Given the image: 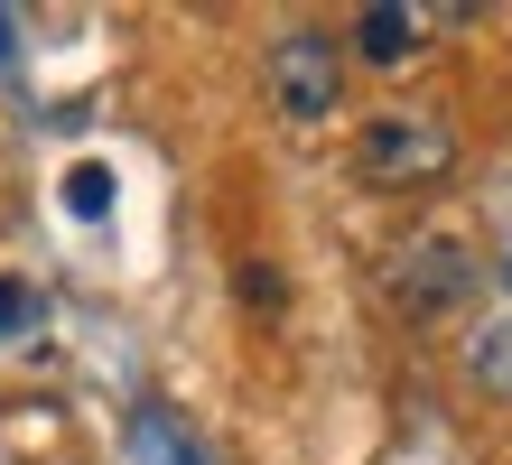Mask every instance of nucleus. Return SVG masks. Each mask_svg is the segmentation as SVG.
<instances>
[{
	"instance_id": "f257e3e1",
	"label": "nucleus",
	"mask_w": 512,
	"mask_h": 465,
	"mask_svg": "<svg viewBox=\"0 0 512 465\" xmlns=\"http://www.w3.org/2000/svg\"><path fill=\"white\" fill-rule=\"evenodd\" d=\"M354 168H364V186H438L457 168V131L438 112H382L354 140Z\"/></svg>"
},
{
	"instance_id": "f03ea898",
	"label": "nucleus",
	"mask_w": 512,
	"mask_h": 465,
	"mask_svg": "<svg viewBox=\"0 0 512 465\" xmlns=\"http://www.w3.org/2000/svg\"><path fill=\"white\" fill-rule=\"evenodd\" d=\"M345 93V56L326 28H289L280 47H270V103H280V121H326Z\"/></svg>"
},
{
	"instance_id": "7ed1b4c3",
	"label": "nucleus",
	"mask_w": 512,
	"mask_h": 465,
	"mask_svg": "<svg viewBox=\"0 0 512 465\" xmlns=\"http://www.w3.org/2000/svg\"><path fill=\"white\" fill-rule=\"evenodd\" d=\"M466 289H475V252L457 233H429V242H410V252L391 261V298H401L410 317H447Z\"/></svg>"
},
{
	"instance_id": "20e7f679",
	"label": "nucleus",
	"mask_w": 512,
	"mask_h": 465,
	"mask_svg": "<svg viewBox=\"0 0 512 465\" xmlns=\"http://www.w3.org/2000/svg\"><path fill=\"white\" fill-rule=\"evenodd\" d=\"M122 447H131V465H205V447L177 428V410H159V400H140V410H131Z\"/></svg>"
},
{
	"instance_id": "39448f33",
	"label": "nucleus",
	"mask_w": 512,
	"mask_h": 465,
	"mask_svg": "<svg viewBox=\"0 0 512 465\" xmlns=\"http://www.w3.org/2000/svg\"><path fill=\"white\" fill-rule=\"evenodd\" d=\"M419 28H429V10H401V0H373V10L354 19V47H364L373 66H401V56L419 47Z\"/></svg>"
},
{
	"instance_id": "423d86ee",
	"label": "nucleus",
	"mask_w": 512,
	"mask_h": 465,
	"mask_svg": "<svg viewBox=\"0 0 512 465\" xmlns=\"http://www.w3.org/2000/svg\"><path fill=\"white\" fill-rule=\"evenodd\" d=\"M66 214H75V224H103V214H112V168L103 159H75L66 168Z\"/></svg>"
},
{
	"instance_id": "0eeeda50",
	"label": "nucleus",
	"mask_w": 512,
	"mask_h": 465,
	"mask_svg": "<svg viewBox=\"0 0 512 465\" xmlns=\"http://www.w3.org/2000/svg\"><path fill=\"white\" fill-rule=\"evenodd\" d=\"M466 363H475V382H485V391H503V400H512V317L475 335V345H466Z\"/></svg>"
},
{
	"instance_id": "6e6552de",
	"label": "nucleus",
	"mask_w": 512,
	"mask_h": 465,
	"mask_svg": "<svg viewBox=\"0 0 512 465\" xmlns=\"http://www.w3.org/2000/svg\"><path fill=\"white\" fill-rule=\"evenodd\" d=\"M28 317H38V298H28L19 279H0V345H10V335H28Z\"/></svg>"
},
{
	"instance_id": "1a4fd4ad",
	"label": "nucleus",
	"mask_w": 512,
	"mask_h": 465,
	"mask_svg": "<svg viewBox=\"0 0 512 465\" xmlns=\"http://www.w3.org/2000/svg\"><path fill=\"white\" fill-rule=\"evenodd\" d=\"M10 56H19V19L0 10V66H10Z\"/></svg>"
}]
</instances>
